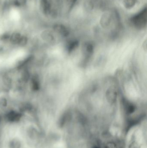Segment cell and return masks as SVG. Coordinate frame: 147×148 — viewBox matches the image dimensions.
<instances>
[{
    "instance_id": "cell-20",
    "label": "cell",
    "mask_w": 147,
    "mask_h": 148,
    "mask_svg": "<svg viewBox=\"0 0 147 148\" xmlns=\"http://www.w3.org/2000/svg\"><path fill=\"white\" fill-rule=\"evenodd\" d=\"M93 148H100L99 147H98V146H94Z\"/></svg>"
},
{
    "instance_id": "cell-7",
    "label": "cell",
    "mask_w": 147,
    "mask_h": 148,
    "mask_svg": "<svg viewBox=\"0 0 147 148\" xmlns=\"http://www.w3.org/2000/svg\"><path fill=\"white\" fill-rule=\"evenodd\" d=\"M42 38L49 43H54L55 39L52 33L49 31H45L42 34Z\"/></svg>"
},
{
    "instance_id": "cell-5",
    "label": "cell",
    "mask_w": 147,
    "mask_h": 148,
    "mask_svg": "<svg viewBox=\"0 0 147 148\" xmlns=\"http://www.w3.org/2000/svg\"><path fill=\"white\" fill-rule=\"evenodd\" d=\"M21 117V114L15 111H11L7 113L6 119L7 121L11 122H15L19 121Z\"/></svg>"
},
{
    "instance_id": "cell-13",
    "label": "cell",
    "mask_w": 147,
    "mask_h": 148,
    "mask_svg": "<svg viewBox=\"0 0 147 148\" xmlns=\"http://www.w3.org/2000/svg\"><path fill=\"white\" fill-rule=\"evenodd\" d=\"M30 74L27 71H24L21 74V79L24 81H26L29 80L30 78Z\"/></svg>"
},
{
    "instance_id": "cell-15",
    "label": "cell",
    "mask_w": 147,
    "mask_h": 148,
    "mask_svg": "<svg viewBox=\"0 0 147 148\" xmlns=\"http://www.w3.org/2000/svg\"><path fill=\"white\" fill-rule=\"evenodd\" d=\"M105 148H118V147L114 142H109L106 144Z\"/></svg>"
},
{
    "instance_id": "cell-14",
    "label": "cell",
    "mask_w": 147,
    "mask_h": 148,
    "mask_svg": "<svg viewBox=\"0 0 147 148\" xmlns=\"http://www.w3.org/2000/svg\"><path fill=\"white\" fill-rule=\"evenodd\" d=\"M21 144L20 142L18 140H14L11 143V148H20Z\"/></svg>"
},
{
    "instance_id": "cell-18",
    "label": "cell",
    "mask_w": 147,
    "mask_h": 148,
    "mask_svg": "<svg viewBox=\"0 0 147 148\" xmlns=\"http://www.w3.org/2000/svg\"><path fill=\"white\" fill-rule=\"evenodd\" d=\"M4 82L5 85H7V86H10L11 84V79L9 77H5L4 79Z\"/></svg>"
},
{
    "instance_id": "cell-2",
    "label": "cell",
    "mask_w": 147,
    "mask_h": 148,
    "mask_svg": "<svg viewBox=\"0 0 147 148\" xmlns=\"http://www.w3.org/2000/svg\"><path fill=\"white\" fill-rule=\"evenodd\" d=\"M146 10L144 12L143 11L142 13L133 18V23L137 27L139 28L144 27L146 24Z\"/></svg>"
},
{
    "instance_id": "cell-6",
    "label": "cell",
    "mask_w": 147,
    "mask_h": 148,
    "mask_svg": "<svg viewBox=\"0 0 147 148\" xmlns=\"http://www.w3.org/2000/svg\"><path fill=\"white\" fill-rule=\"evenodd\" d=\"M54 30L55 32L63 37H67L69 35L67 29L61 25L57 24L54 26Z\"/></svg>"
},
{
    "instance_id": "cell-16",
    "label": "cell",
    "mask_w": 147,
    "mask_h": 148,
    "mask_svg": "<svg viewBox=\"0 0 147 148\" xmlns=\"http://www.w3.org/2000/svg\"><path fill=\"white\" fill-rule=\"evenodd\" d=\"M7 101L6 99L4 97L0 98V106L2 107H7Z\"/></svg>"
},
{
    "instance_id": "cell-3",
    "label": "cell",
    "mask_w": 147,
    "mask_h": 148,
    "mask_svg": "<svg viewBox=\"0 0 147 148\" xmlns=\"http://www.w3.org/2000/svg\"><path fill=\"white\" fill-rule=\"evenodd\" d=\"M105 98L109 104L113 105L117 101V93L114 88H108L106 92Z\"/></svg>"
},
{
    "instance_id": "cell-12",
    "label": "cell",
    "mask_w": 147,
    "mask_h": 148,
    "mask_svg": "<svg viewBox=\"0 0 147 148\" xmlns=\"http://www.w3.org/2000/svg\"><path fill=\"white\" fill-rule=\"evenodd\" d=\"M28 43V38L25 36H22L18 45L20 46H25Z\"/></svg>"
},
{
    "instance_id": "cell-11",
    "label": "cell",
    "mask_w": 147,
    "mask_h": 148,
    "mask_svg": "<svg viewBox=\"0 0 147 148\" xmlns=\"http://www.w3.org/2000/svg\"><path fill=\"white\" fill-rule=\"evenodd\" d=\"M10 37L11 34L8 33H5L0 35V40L3 42H6L8 40H10Z\"/></svg>"
},
{
    "instance_id": "cell-19",
    "label": "cell",
    "mask_w": 147,
    "mask_h": 148,
    "mask_svg": "<svg viewBox=\"0 0 147 148\" xmlns=\"http://www.w3.org/2000/svg\"><path fill=\"white\" fill-rule=\"evenodd\" d=\"M3 50H4V48L2 46H0V54L3 52Z\"/></svg>"
},
{
    "instance_id": "cell-17",
    "label": "cell",
    "mask_w": 147,
    "mask_h": 148,
    "mask_svg": "<svg viewBox=\"0 0 147 148\" xmlns=\"http://www.w3.org/2000/svg\"><path fill=\"white\" fill-rule=\"evenodd\" d=\"M129 148H140V145L136 141H133L130 144Z\"/></svg>"
},
{
    "instance_id": "cell-1",
    "label": "cell",
    "mask_w": 147,
    "mask_h": 148,
    "mask_svg": "<svg viewBox=\"0 0 147 148\" xmlns=\"http://www.w3.org/2000/svg\"><path fill=\"white\" fill-rule=\"evenodd\" d=\"M83 53L84 54V59L82 62L83 65L87 64L90 60L94 52V47L92 44L86 43L83 45Z\"/></svg>"
},
{
    "instance_id": "cell-9",
    "label": "cell",
    "mask_w": 147,
    "mask_h": 148,
    "mask_svg": "<svg viewBox=\"0 0 147 148\" xmlns=\"http://www.w3.org/2000/svg\"><path fill=\"white\" fill-rule=\"evenodd\" d=\"M22 35L19 33L15 32L11 35L10 41L14 45H18Z\"/></svg>"
},
{
    "instance_id": "cell-4",
    "label": "cell",
    "mask_w": 147,
    "mask_h": 148,
    "mask_svg": "<svg viewBox=\"0 0 147 148\" xmlns=\"http://www.w3.org/2000/svg\"><path fill=\"white\" fill-rule=\"evenodd\" d=\"M122 105L125 111L127 114L133 113L136 110V106L124 98L122 100Z\"/></svg>"
},
{
    "instance_id": "cell-10",
    "label": "cell",
    "mask_w": 147,
    "mask_h": 148,
    "mask_svg": "<svg viewBox=\"0 0 147 148\" xmlns=\"http://www.w3.org/2000/svg\"><path fill=\"white\" fill-rule=\"evenodd\" d=\"M79 45V43L77 40L70 42L67 46V51L69 53H71L76 50Z\"/></svg>"
},
{
    "instance_id": "cell-8",
    "label": "cell",
    "mask_w": 147,
    "mask_h": 148,
    "mask_svg": "<svg viewBox=\"0 0 147 148\" xmlns=\"http://www.w3.org/2000/svg\"><path fill=\"white\" fill-rule=\"evenodd\" d=\"M31 88L34 91H37L40 88V82L39 79L37 76H33L31 81Z\"/></svg>"
}]
</instances>
